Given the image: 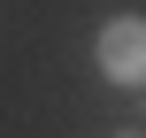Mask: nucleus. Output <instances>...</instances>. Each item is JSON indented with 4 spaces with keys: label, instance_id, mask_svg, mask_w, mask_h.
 Here are the masks:
<instances>
[{
    "label": "nucleus",
    "instance_id": "obj_2",
    "mask_svg": "<svg viewBox=\"0 0 146 138\" xmlns=\"http://www.w3.org/2000/svg\"><path fill=\"white\" fill-rule=\"evenodd\" d=\"M115 138H139V131H115Z\"/></svg>",
    "mask_w": 146,
    "mask_h": 138
},
{
    "label": "nucleus",
    "instance_id": "obj_1",
    "mask_svg": "<svg viewBox=\"0 0 146 138\" xmlns=\"http://www.w3.org/2000/svg\"><path fill=\"white\" fill-rule=\"evenodd\" d=\"M92 61L108 85H146V15H108L92 38Z\"/></svg>",
    "mask_w": 146,
    "mask_h": 138
}]
</instances>
